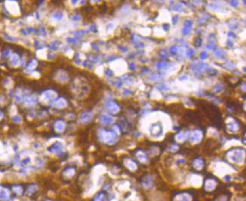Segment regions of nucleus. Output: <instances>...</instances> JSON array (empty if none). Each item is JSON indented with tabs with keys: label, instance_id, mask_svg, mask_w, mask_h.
I'll list each match as a JSON object with an SVG mask.
<instances>
[{
	"label": "nucleus",
	"instance_id": "30",
	"mask_svg": "<svg viewBox=\"0 0 246 201\" xmlns=\"http://www.w3.org/2000/svg\"><path fill=\"white\" fill-rule=\"evenodd\" d=\"M25 102H26L29 105H31V104H35L36 102V99H35V97L33 96H28L25 98Z\"/></svg>",
	"mask_w": 246,
	"mask_h": 201
},
{
	"label": "nucleus",
	"instance_id": "23",
	"mask_svg": "<svg viewBox=\"0 0 246 201\" xmlns=\"http://www.w3.org/2000/svg\"><path fill=\"white\" fill-rule=\"evenodd\" d=\"M142 185L145 188H150L153 185V179L150 176H147L145 177L144 181L142 182Z\"/></svg>",
	"mask_w": 246,
	"mask_h": 201
},
{
	"label": "nucleus",
	"instance_id": "12",
	"mask_svg": "<svg viewBox=\"0 0 246 201\" xmlns=\"http://www.w3.org/2000/svg\"><path fill=\"white\" fill-rule=\"evenodd\" d=\"M10 192L3 186H0V200L6 201L9 199Z\"/></svg>",
	"mask_w": 246,
	"mask_h": 201
},
{
	"label": "nucleus",
	"instance_id": "61",
	"mask_svg": "<svg viewBox=\"0 0 246 201\" xmlns=\"http://www.w3.org/2000/svg\"><path fill=\"white\" fill-rule=\"evenodd\" d=\"M9 54H10V52L8 51V50H6V51H5V52L3 53V55H4L5 56H8Z\"/></svg>",
	"mask_w": 246,
	"mask_h": 201
},
{
	"label": "nucleus",
	"instance_id": "44",
	"mask_svg": "<svg viewBox=\"0 0 246 201\" xmlns=\"http://www.w3.org/2000/svg\"><path fill=\"white\" fill-rule=\"evenodd\" d=\"M51 45V46H50V47H51V49H52V50H57V47H58V45H57V43L56 42V41L52 43Z\"/></svg>",
	"mask_w": 246,
	"mask_h": 201
},
{
	"label": "nucleus",
	"instance_id": "54",
	"mask_svg": "<svg viewBox=\"0 0 246 201\" xmlns=\"http://www.w3.org/2000/svg\"><path fill=\"white\" fill-rule=\"evenodd\" d=\"M142 71V73L143 74H145L148 73L150 71H149V69L148 68H142V71Z\"/></svg>",
	"mask_w": 246,
	"mask_h": 201
},
{
	"label": "nucleus",
	"instance_id": "49",
	"mask_svg": "<svg viewBox=\"0 0 246 201\" xmlns=\"http://www.w3.org/2000/svg\"><path fill=\"white\" fill-rule=\"evenodd\" d=\"M67 41H68V43H70V44H76L77 43V39H74V38H68L67 39Z\"/></svg>",
	"mask_w": 246,
	"mask_h": 201
},
{
	"label": "nucleus",
	"instance_id": "6",
	"mask_svg": "<svg viewBox=\"0 0 246 201\" xmlns=\"http://www.w3.org/2000/svg\"><path fill=\"white\" fill-rule=\"evenodd\" d=\"M189 138L191 143H198L203 138V132L200 130H193L191 133L189 134Z\"/></svg>",
	"mask_w": 246,
	"mask_h": 201
},
{
	"label": "nucleus",
	"instance_id": "25",
	"mask_svg": "<svg viewBox=\"0 0 246 201\" xmlns=\"http://www.w3.org/2000/svg\"><path fill=\"white\" fill-rule=\"evenodd\" d=\"M64 172V175L67 178H71L74 176L75 174V169L73 167H68L63 171Z\"/></svg>",
	"mask_w": 246,
	"mask_h": 201
},
{
	"label": "nucleus",
	"instance_id": "37",
	"mask_svg": "<svg viewBox=\"0 0 246 201\" xmlns=\"http://www.w3.org/2000/svg\"><path fill=\"white\" fill-rule=\"evenodd\" d=\"M13 189H14V192H15L17 194H20L22 193V188H21V187H20V186H19V185L14 186V187H13Z\"/></svg>",
	"mask_w": 246,
	"mask_h": 201
},
{
	"label": "nucleus",
	"instance_id": "55",
	"mask_svg": "<svg viewBox=\"0 0 246 201\" xmlns=\"http://www.w3.org/2000/svg\"><path fill=\"white\" fill-rule=\"evenodd\" d=\"M13 121H14V122H20L21 119H20L19 116H14V118H13Z\"/></svg>",
	"mask_w": 246,
	"mask_h": 201
},
{
	"label": "nucleus",
	"instance_id": "58",
	"mask_svg": "<svg viewBox=\"0 0 246 201\" xmlns=\"http://www.w3.org/2000/svg\"><path fill=\"white\" fill-rule=\"evenodd\" d=\"M188 78V76L187 75H183V76H182V77H180L178 79H179V80H187Z\"/></svg>",
	"mask_w": 246,
	"mask_h": 201
},
{
	"label": "nucleus",
	"instance_id": "14",
	"mask_svg": "<svg viewBox=\"0 0 246 201\" xmlns=\"http://www.w3.org/2000/svg\"><path fill=\"white\" fill-rule=\"evenodd\" d=\"M93 119V114L90 112H84L81 114L79 120L81 123H87L91 121Z\"/></svg>",
	"mask_w": 246,
	"mask_h": 201
},
{
	"label": "nucleus",
	"instance_id": "11",
	"mask_svg": "<svg viewBox=\"0 0 246 201\" xmlns=\"http://www.w3.org/2000/svg\"><path fill=\"white\" fill-rule=\"evenodd\" d=\"M227 126L228 129L232 132H237L240 128L239 122L236 119H233L231 122H228L227 124Z\"/></svg>",
	"mask_w": 246,
	"mask_h": 201
},
{
	"label": "nucleus",
	"instance_id": "20",
	"mask_svg": "<svg viewBox=\"0 0 246 201\" xmlns=\"http://www.w3.org/2000/svg\"><path fill=\"white\" fill-rule=\"evenodd\" d=\"M37 191H38L37 185L32 184V185L28 186V188H26V192H25V194L26 196H28V197H29V196L33 195V194L34 193H35Z\"/></svg>",
	"mask_w": 246,
	"mask_h": 201
},
{
	"label": "nucleus",
	"instance_id": "56",
	"mask_svg": "<svg viewBox=\"0 0 246 201\" xmlns=\"http://www.w3.org/2000/svg\"><path fill=\"white\" fill-rule=\"evenodd\" d=\"M90 30H91V31L94 32H97V29H96V26L95 25L91 26H90Z\"/></svg>",
	"mask_w": 246,
	"mask_h": 201
},
{
	"label": "nucleus",
	"instance_id": "38",
	"mask_svg": "<svg viewBox=\"0 0 246 201\" xmlns=\"http://www.w3.org/2000/svg\"><path fill=\"white\" fill-rule=\"evenodd\" d=\"M194 55V51L192 49H188L187 51H186V56L188 57H192V56Z\"/></svg>",
	"mask_w": 246,
	"mask_h": 201
},
{
	"label": "nucleus",
	"instance_id": "13",
	"mask_svg": "<svg viewBox=\"0 0 246 201\" xmlns=\"http://www.w3.org/2000/svg\"><path fill=\"white\" fill-rule=\"evenodd\" d=\"M192 25H193V21L191 20H186L184 23V28L182 30L184 35H189L191 32Z\"/></svg>",
	"mask_w": 246,
	"mask_h": 201
},
{
	"label": "nucleus",
	"instance_id": "39",
	"mask_svg": "<svg viewBox=\"0 0 246 201\" xmlns=\"http://www.w3.org/2000/svg\"><path fill=\"white\" fill-rule=\"evenodd\" d=\"M62 18H63V14L60 13V12H57L56 14H54V18L57 20H60Z\"/></svg>",
	"mask_w": 246,
	"mask_h": 201
},
{
	"label": "nucleus",
	"instance_id": "8",
	"mask_svg": "<svg viewBox=\"0 0 246 201\" xmlns=\"http://www.w3.org/2000/svg\"><path fill=\"white\" fill-rule=\"evenodd\" d=\"M217 186V181L214 178L205 179L204 182V189L207 192H211Z\"/></svg>",
	"mask_w": 246,
	"mask_h": 201
},
{
	"label": "nucleus",
	"instance_id": "34",
	"mask_svg": "<svg viewBox=\"0 0 246 201\" xmlns=\"http://www.w3.org/2000/svg\"><path fill=\"white\" fill-rule=\"evenodd\" d=\"M160 78V74L158 73H155L153 74L152 75L149 77L148 80H157Z\"/></svg>",
	"mask_w": 246,
	"mask_h": 201
},
{
	"label": "nucleus",
	"instance_id": "22",
	"mask_svg": "<svg viewBox=\"0 0 246 201\" xmlns=\"http://www.w3.org/2000/svg\"><path fill=\"white\" fill-rule=\"evenodd\" d=\"M214 54L215 56L217 57V58L221 59V58H224L225 56H226V53H225L224 50H221V49L216 48L214 50Z\"/></svg>",
	"mask_w": 246,
	"mask_h": 201
},
{
	"label": "nucleus",
	"instance_id": "35",
	"mask_svg": "<svg viewBox=\"0 0 246 201\" xmlns=\"http://www.w3.org/2000/svg\"><path fill=\"white\" fill-rule=\"evenodd\" d=\"M178 51V47L177 46H172L169 48L170 53H172V55L177 54Z\"/></svg>",
	"mask_w": 246,
	"mask_h": 201
},
{
	"label": "nucleus",
	"instance_id": "51",
	"mask_svg": "<svg viewBox=\"0 0 246 201\" xmlns=\"http://www.w3.org/2000/svg\"><path fill=\"white\" fill-rule=\"evenodd\" d=\"M163 28L165 31H168L169 29V24H168V23H164L163 25Z\"/></svg>",
	"mask_w": 246,
	"mask_h": 201
},
{
	"label": "nucleus",
	"instance_id": "62",
	"mask_svg": "<svg viewBox=\"0 0 246 201\" xmlns=\"http://www.w3.org/2000/svg\"><path fill=\"white\" fill-rule=\"evenodd\" d=\"M93 45V48H94V50H99V48H98V47L96 46V45H94V44H93V45Z\"/></svg>",
	"mask_w": 246,
	"mask_h": 201
},
{
	"label": "nucleus",
	"instance_id": "10",
	"mask_svg": "<svg viewBox=\"0 0 246 201\" xmlns=\"http://www.w3.org/2000/svg\"><path fill=\"white\" fill-rule=\"evenodd\" d=\"M137 159L140 161L141 163H146L148 161V154L145 152V151L142 149H138L137 152L136 153Z\"/></svg>",
	"mask_w": 246,
	"mask_h": 201
},
{
	"label": "nucleus",
	"instance_id": "3",
	"mask_svg": "<svg viewBox=\"0 0 246 201\" xmlns=\"http://www.w3.org/2000/svg\"><path fill=\"white\" fill-rule=\"evenodd\" d=\"M209 68L207 64L203 62H197V63H192L191 70L193 71L194 74L197 77H199L202 75L203 71H206L207 68Z\"/></svg>",
	"mask_w": 246,
	"mask_h": 201
},
{
	"label": "nucleus",
	"instance_id": "36",
	"mask_svg": "<svg viewBox=\"0 0 246 201\" xmlns=\"http://www.w3.org/2000/svg\"><path fill=\"white\" fill-rule=\"evenodd\" d=\"M19 62V58H18V56H16V55H14V56H13V57L12 58V63L13 65H18V63Z\"/></svg>",
	"mask_w": 246,
	"mask_h": 201
},
{
	"label": "nucleus",
	"instance_id": "16",
	"mask_svg": "<svg viewBox=\"0 0 246 201\" xmlns=\"http://www.w3.org/2000/svg\"><path fill=\"white\" fill-rule=\"evenodd\" d=\"M189 132L188 131H184V132H181L176 135V140L178 142H183L188 139L189 137Z\"/></svg>",
	"mask_w": 246,
	"mask_h": 201
},
{
	"label": "nucleus",
	"instance_id": "1",
	"mask_svg": "<svg viewBox=\"0 0 246 201\" xmlns=\"http://www.w3.org/2000/svg\"><path fill=\"white\" fill-rule=\"evenodd\" d=\"M227 159L235 164H242L245 158V150L242 148H233L227 152Z\"/></svg>",
	"mask_w": 246,
	"mask_h": 201
},
{
	"label": "nucleus",
	"instance_id": "46",
	"mask_svg": "<svg viewBox=\"0 0 246 201\" xmlns=\"http://www.w3.org/2000/svg\"><path fill=\"white\" fill-rule=\"evenodd\" d=\"M178 19H179V17H178V15L174 16L173 18H172V23H173V24H176L177 22H178Z\"/></svg>",
	"mask_w": 246,
	"mask_h": 201
},
{
	"label": "nucleus",
	"instance_id": "64",
	"mask_svg": "<svg viewBox=\"0 0 246 201\" xmlns=\"http://www.w3.org/2000/svg\"><path fill=\"white\" fill-rule=\"evenodd\" d=\"M1 117H2V113L0 112V118H1Z\"/></svg>",
	"mask_w": 246,
	"mask_h": 201
},
{
	"label": "nucleus",
	"instance_id": "50",
	"mask_svg": "<svg viewBox=\"0 0 246 201\" xmlns=\"http://www.w3.org/2000/svg\"><path fill=\"white\" fill-rule=\"evenodd\" d=\"M178 149V146H176V145H173V146H172L170 147V149H169V150L170 151H172V152H176V150H177V149Z\"/></svg>",
	"mask_w": 246,
	"mask_h": 201
},
{
	"label": "nucleus",
	"instance_id": "40",
	"mask_svg": "<svg viewBox=\"0 0 246 201\" xmlns=\"http://www.w3.org/2000/svg\"><path fill=\"white\" fill-rule=\"evenodd\" d=\"M206 49H209V50H214L215 48H216V46H215L213 43H209L207 45H206Z\"/></svg>",
	"mask_w": 246,
	"mask_h": 201
},
{
	"label": "nucleus",
	"instance_id": "21",
	"mask_svg": "<svg viewBox=\"0 0 246 201\" xmlns=\"http://www.w3.org/2000/svg\"><path fill=\"white\" fill-rule=\"evenodd\" d=\"M65 128H66V123L62 119L57 120V122L54 123V128L57 132H63V130L65 129Z\"/></svg>",
	"mask_w": 246,
	"mask_h": 201
},
{
	"label": "nucleus",
	"instance_id": "29",
	"mask_svg": "<svg viewBox=\"0 0 246 201\" xmlns=\"http://www.w3.org/2000/svg\"><path fill=\"white\" fill-rule=\"evenodd\" d=\"M156 88L157 89H159V90H160V91H168V90H169V87L167 85H166L165 83H163H163L159 84V85L157 86Z\"/></svg>",
	"mask_w": 246,
	"mask_h": 201
},
{
	"label": "nucleus",
	"instance_id": "18",
	"mask_svg": "<svg viewBox=\"0 0 246 201\" xmlns=\"http://www.w3.org/2000/svg\"><path fill=\"white\" fill-rule=\"evenodd\" d=\"M114 119L112 116H109V115H102L100 118V122L102 125H110L113 122Z\"/></svg>",
	"mask_w": 246,
	"mask_h": 201
},
{
	"label": "nucleus",
	"instance_id": "2",
	"mask_svg": "<svg viewBox=\"0 0 246 201\" xmlns=\"http://www.w3.org/2000/svg\"><path fill=\"white\" fill-rule=\"evenodd\" d=\"M98 137L101 142L107 144H113L117 140V135L115 132L106 129H100L98 132Z\"/></svg>",
	"mask_w": 246,
	"mask_h": 201
},
{
	"label": "nucleus",
	"instance_id": "28",
	"mask_svg": "<svg viewBox=\"0 0 246 201\" xmlns=\"http://www.w3.org/2000/svg\"><path fill=\"white\" fill-rule=\"evenodd\" d=\"M105 194L103 192H101V193H99L96 197L94 198V200L93 201H104L105 200Z\"/></svg>",
	"mask_w": 246,
	"mask_h": 201
},
{
	"label": "nucleus",
	"instance_id": "27",
	"mask_svg": "<svg viewBox=\"0 0 246 201\" xmlns=\"http://www.w3.org/2000/svg\"><path fill=\"white\" fill-rule=\"evenodd\" d=\"M45 96L49 100H52L56 98V94L52 91H47L45 92Z\"/></svg>",
	"mask_w": 246,
	"mask_h": 201
},
{
	"label": "nucleus",
	"instance_id": "45",
	"mask_svg": "<svg viewBox=\"0 0 246 201\" xmlns=\"http://www.w3.org/2000/svg\"><path fill=\"white\" fill-rule=\"evenodd\" d=\"M229 2H230V5L232 6V7H234V8H236V7L238 6V2H237V1H230Z\"/></svg>",
	"mask_w": 246,
	"mask_h": 201
},
{
	"label": "nucleus",
	"instance_id": "63",
	"mask_svg": "<svg viewBox=\"0 0 246 201\" xmlns=\"http://www.w3.org/2000/svg\"><path fill=\"white\" fill-rule=\"evenodd\" d=\"M243 71L245 72V67H244V68H243Z\"/></svg>",
	"mask_w": 246,
	"mask_h": 201
},
{
	"label": "nucleus",
	"instance_id": "17",
	"mask_svg": "<svg viewBox=\"0 0 246 201\" xmlns=\"http://www.w3.org/2000/svg\"><path fill=\"white\" fill-rule=\"evenodd\" d=\"M124 162H125L126 167H127L129 170H131V171H135V170H137L136 163L133 159H127Z\"/></svg>",
	"mask_w": 246,
	"mask_h": 201
},
{
	"label": "nucleus",
	"instance_id": "7",
	"mask_svg": "<svg viewBox=\"0 0 246 201\" xmlns=\"http://www.w3.org/2000/svg\"><path fill=\"white\" fill-rule=\"evenodd\" d=\"M63 144L60 142H56L48 148V151L51 153L57 154L58 155H63Z\"/></svg>",
	"mask_w": 246,
	"mask_h": 201
},
{
	"label": "nucleus",
	"instance_id": "43",
	"mask_svg": "<svg viewBox=\"0 0 246 201\" xmlns=\"http://www.w3.org/2000/svg\"><path fill=\"white\" fill-rule=\"evenodd\" d=\"M199 56H200V58L202 59H206L208 57V53L207 52H202L201 53H200V55H199Z\"/></svg>",
	"mask_w": 246,
	"mask_h": 201
},
{
	"label": "nucleus",
	"instance_id": "19",
	"mask_svg": "<svg viewBox=\"0 0 246 201\" xmlns=\"http://www.w3.org/2000/svg\"><path fill=\"white\" fill-rule=\"evenodd\" d=\"M119 128L121 129V131L123 133H127L128 132H129V129H130V127H129V124L126 121V120H122L119 123Z\"/></svg>",
	"mask_w": 246,
	"mask_h": 201
},
{
	"label": "nucleus",
	"instance_id": "32",
	"mask_svg": "<svg viewBox=\"0 0 246 201\" xmlns=\"http://www.w3.org/2000/svg\"><path fill=\"white\" fill-rule=\"evenodd\" d=\"M202 44H203V40L200 37H197V38L195 39V41H194V45H195L197 47H200L202 46Z\"/></svg>",
	"mask_w": 246,
	"mask_h": 201
},
{
	"label": "nucleus",
	"instance_id": "26",
	"mask_svg": "<svg viewBox=\"0 0 246 201\" xmlns=\"http://www.w3.org/2000/svg\"><path fill=\"white\" fill-rule=\"evenodd\" d=\"M224 86L221 85V84H218V85L213 87L212 92L215 93V94H216V93H220L221 92H223L224 91Z\"/></svg>",
	"mask_w": 246,
	"mask_h": 201
},
{
	"label": "nucleus",
	"instance_id": "57",
	"mask_svg": "<svg viewBox=\"0 0 246 201\" xmlns=\"http://www.w3.org/2000/svg\"><path fill=\"white\" fill-rule=\"evenodd\" d=\"M227 35H228L229 38H237V35H235L233 32H229Z\"/></svg>",
	"mask_w": 246,
	"mask_h": 201
},
{
	"label": "nucleus",
	"instance_id": "47",
	"mask_svg": "<svg viewBox=\"0 0 246 201\" xmlns=\"http://www.w3.org/2000/svg\"><path fill=\"white\" fill-rule=\"evenodd\" d=\"M72 19H73V21H78L81 20V17L79 15H74L73 16Z\"/></svg>",
	"mask_w": 246,
	"mask_h": 201
},
{
	"label": "nucleus",
	"instance_id": "42",
	"mask_svg": "<svg viewBox=\"0 0 246 201\" xmlns=\"http://www.w3.org/2000/svg\"><path fill=\"white\" fill-rule=\"evenodd\" d=\"M160 56L161 58H163V59H168V55H167V53H166L165 51H161V52L160 53Z\"/></svg>",
	"mask_w": 246,
	"mask_h": 201
},
{
	"label": "nucleus",
	"instance_id": "15",
	"mask_svg": "<svg viewBox=\"0 0 246 201\" xmlns=\"http://www.w3.org/2000/svg\"><path fill=\"white\" fill-rule=\"evenodd\" d=\"M204 165H205V163H204V161L202 159H196L193 160V168L197 170H203V167H204Z\"/></svg>",
	"mask_w": 246,
	"mask_h": 201
},
{
	"label": "nucleus",
	"instance_id": "24",
	"mask_svg": "<svg viewBox=\"0 0 246 201\" xmlns=\"http://www.w3.org/2000/svg\"><path fill=\"white\" fill-rule=\"evenodd\" d=\"M65 106H66V101L63 98L57 99L55 102V107L57 108H63Z\"/></svg>",
	"mask_w": 246,
	"mask_h": 201
},
{
	"label": "nucleus",
	"instance_id": "9",
	"mask_svg": "<svg viewBox=\"0 0 246 201\" xmlns=\"http://www.w3.org/2000/svg\"><path fill=\"white\" fill-rule=\"evenodd\" d=\"M192 197L188 192H180L175 195L173 201H191Z\"/></svg>",
	"mask_w": 246,
	"mask_h": 201
},
{
	"label": "nucleus",
	"instance_id": "48",
	"mask_svg": "<svg viewBox=\"0 0 246 201\" xmlns=\"http://www.w3.org/2000/svg\"><path fill=\"white\" fill-rule=\"evenodd\" d=\"M106 74L108 76V77H111V76L113 75V72H112V71H111L110 69H107L106 71Z\"/></svg>",
	"mask_w": 246,
	"mask_h": 201
},
{
	"label": "nucleus",
	"instance_id": "33",
	"mask_svg": "<svg viewBox=\"0 0 246 201\" xmlns=\"http://www.w3.org/2000/svg\"><path fill=\"white\" fill-rule=\"evenodd\" d=\"M205 72H207L210 76H215L218 74V71L212 68H209V67L207 68V70H206V71Z\"/></svg>",
	"mask_w": 246,
	"mask_h": 201
},
{
	"label": "nucleus",
	"instance_id": "5",
	"mask_svg": "<svg viewBox=\"0 0 246 201\" xmlns=\"http://www.w3.org/2000/svg\"><path fill=\"white\" fill-rule=\"evenodd\" d=\"M106 107L107 110L111 113L116 114L117 113H119L121 110L120 106L117 105V103L114 100H108L106 103Z\"/></svg>",
	"mask_w": 246,
	"mask_h": 201
},
{
	"label": "nucleus",
	"instance_id": "59",
	"mask_svg": "<svg viewBox=\"0 0 246 201\" xmlns=\"http://www.w3.org/2000/svg\"><path fill=\"white\" fill-rule=\"evenodd\" d=\"M131 92V91L129 90V89H125L124 91H123V95H128V94H129V93Z\"/></svg>",
	"mask_w": 246,
	"mask_h": 201
},
{
	"label": "nucleus",
	"instance_id": "41",
	"mask_svg": "<svg viewBox=\"0 0 246 201\" xmlns=\"http://www.w3.org/2000/svg\"><path fill=\"white\" fill-rule=\"evenodd\" d=\"M35 65H36V64H35V61L33 60V61H32V62H30L29 65H28V68H29V69H30V70L33 69V68H35Z\"/></svg>",
	"mask_w": 246,
	"mask_h": 201
},
{
	"label": "nucleus",
	"instance_id": "31",
	"mask_svg": "<svg viewBox=\"0 0 246 201\" xmlns=\"http://www.w3.org/2000/svg\"><path fill=\"white\" fill-rule=\"evenodd\" d=\"M167 63H166L165 62H163V61H160V62H158L156 64V67L158 69H162V68H165L167 66Z\"/></svg>",
	"mask_w": 246,
	"mask_h": 201
},
{
	"label": "nucleus",
	"instance_id": "52",
	"mask_svg": "<svg viewBox=\"0 0 246 201\" xmlns=\"http://www.w3.org/2000/svg\"><path fill=\"white\" fill-rule=\"evenodd\" d=\"M129 69H130L131 71H135V70L136 69V65L134 64V63H130V64H129Z\"/></svg>",
	"mask_w": 246,
	"mask_h": 201
},
{
	"label": "nucleus",
	"instance_id": "53",
	"mask_svg": "<svg viewBox=\"0 0 246 201\" xmlns=\"http://www.w3.org/2000/svg\"><path fill=\"white\" fill-rule=\"evenodd\" d=\"M118 48H119L122 52H127V50H128V48H127V47H123V46H119L118 47Z\"/></svg>",
	"mask_w": 246,
	"mask_h": 201
},
{
	"label": "nucleus",
	"instance_id": "60",
	"mask_svg": "<svg viewBox=\"0 0 246 201\" xmlns=\"http://www.w3.org/2000/svg\"><path fill=\"white\" fill-rule=\"evenodd\" d=\"M227 45H230V47H232V46H233V44H232V42H231V41L230 40H228V41H227Z\"/></svg>",
	"mask_w": 246,
	"mask_h": 201
},
{
	"label": "nucleus",
	"instance_id": "4",
	"mask_svg": "<svg viewBox=\"0 0 246 201\" xmlns=\"http://www.w3.org/2000/svg\"><path fill=\"white\" fill-rule=\"evenodd\" d=\"M150 135L154 137H160L163 134V127L159 123L151 125L150 128Z\"/></svg>",
	"mask_w": 246,
	"mask_h": 201
}]
</instances>
